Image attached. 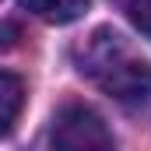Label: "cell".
Segmentation results:
<instances>
[{
    "instance_id": "6da1fadb",
    "label": "cell",
    "mask_w": 151,
    "mask_h": 151,
    "mask_svg": "<svg viewBox=\"0 0 151 151\" xmlns=\"http://www.w3.org/2000/svg\"><path fill=\"white\" fill-rule=\"evenodd\" d=\"M77 63L81 74H88L106 95L119 102H144L151 95V63L113 28H99L84 39Z\"/></svg>"
},
{
    "instance_id": "7a4b0ae2",
    "label": "cell",
    "mask_w": 151,
    "mask_h": 151,
    "mask_svg": "<svg viewBox=\"0 0 151 151\" xmlns=\"http://www.w3.org/2000/svg\"><path fill=\"white\" fill-rule=\"evenodd\" d=\"M49 151H116V141H113V130L106 127V119L91 106L70 102L53 119Z\"/></svg>"
},
{
    "instance_id": "3957f363",
    "label": "cell",
    "mask_w": 151,
    "mask_h": 151,
    "mask_svg": "<svg viewBox=\"0 0 151 151\" xmlns=\"http://www.w3.org/2000/svg\"><path fill=\"white\" fill-rule=\"evenodd\" d=\"M25 109V84L21 77L0 70V137H7Z\"/></svg>"
},
{
    "instance_id": "277c9868",
    "label": "cell",
    "mask_w": 151,
    "mask_h": 151,
    "mask_svg": "<svg viewBox=\"0 0 151 151\" xmlns=\"http://www.w3.org/2000/svg\"><path fill=\"white\" fill-rule=\"evenodd\" d=\"M21 7L49 25H70L77 18H84L88 0H21Z\"/></svg>"
},
{
    "instance_id": "5b68a950",
    "label": "cell",
    "mask_w": 151,
    "mask_h": 151,
    "mask_svg": "<svg viewBox=\"0 0 151 151\" xmlns=\"http://www.w3.org/2000/svg\"><path fill=\"white\" fill-rule=\"evenodd\" d=\"M127 11H130V21L137 25V32L151 39V0H130Z\"/></svg>"
}]
</instances>
